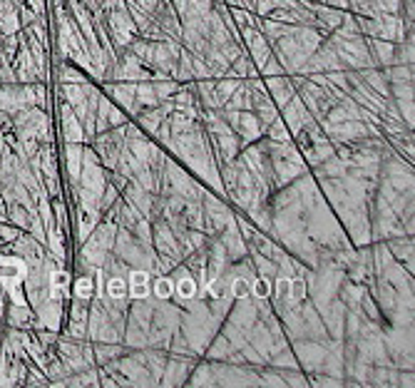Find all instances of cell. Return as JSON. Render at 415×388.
I'll use <instances>...</instances> for the list:
<instances>
[{
    "label": "cell",
    "mask_w": 415,
    "mask_h": 388,
    "mask_svg": "<svg viewBox=\"0 0 415 388\" xmlns=\"http://www.w3.org/2000/svg\"><path fill=\"white\" fill-rule=\"evenodd\" d=\"M249 259H252V264H254V269H256L261 277H268V279H273L276 274H279V269H276V262L273 259H268V257H264V254H259V252H249Z\"/></svg>",
    "instance_id": "2e32d148"
},
{
    "label": "cell",
    "mask_w": 415,
    "mask_h": 388,
    "mask_svg": "<svg viewBox=\"0 0 415 388\" xmlns=\"http://www.w3.org/2000/svg\"><path fill=\"white\" fill-rule=\"evenodd\" d=\"M252 299H271V279L261 274L252 279Z\"/></svg>",
    "instance_id": "ffe728a7"
},
{
    "label": "cell",
    "mask_w": 415,
    "mask_h": 388,
    "mask_svg": "<svg viewBox=\"0 0 415 388\" xmlns=\"http://www.w3.org/2000/svg\"><path fill=\"white\" fill-rule=\"evenodd\" d=\"M237 137H239V147H247L252 142H256L261 137L264 127L259 122L256 112L252 110H239V120H237Z\"/></svg>",
    "instance_id": "277c9868"
},
{
    "label": "cell",
    "mask_w": 415,
    "mask_h": 388,
    "mask_svg": "<svg viewBox=\"0 0 415 388\" xmlns=\"http://www.w3.org/2000/svg\"><path fill=\"white\" fill-rule=\"evenodd\" d=\"M95 296V272H87L75 281V299L89 301Z\"/></svg>",
    "instance_id": "9a60e30c"
},
{
    "label": "cell",
    "mask_w": 415,
    "mask_h": 388,
    "mask_svg": "<svg viewBox=\"0 0 415 388\" xmlns=\"http://www.w3.org/2000/svg\"><path fill=\"white\" fill-rule=\"evenodd\" d=\"M192 378H187V383L190 386H216V381H214V368H211V363H199L197 366L194 363V368H192Z\"/></svg>",
    "instance_id": "4fadbf2b"
},
{
    "label": "cell",
    "mask_w": 415,
    "mask_h": 388,
    "mask_svg": "<svg viewBox=\"0 0 415 388\" xmlns=\"http://www.w3.org/2000/svg\"><path fill=\"white\" fill-rule=\"evenodd\" d=\"M281 110H284V122H286V127H289V132H294V135H296V132H299L304 125H309L311 120H316V117L309 112V107L304 105V100H301L299 95H294V97H291V100L286 102V105L281 107Z\"/></svg>",
    "instance_id": "5b68a950"
},
{
    "label": "cell",
    "mask_w": 415,
    "mask_h": 388,
    "mask_svg": "<svg viewBox=\"0 0 415 388\" xmlns=\"http://www.w3.org/2000/svg\"><path fill=\"white\" fill-rule=\"evenodd\" d=\"M60 122H63V137L65 142H85L82 122L75 117L73 107L65 100H60Z\"/></svg>",
    "instance_id": "ba28073f"
},
{
    "label": "cell",
    "mask_w": 415,
    "mask_h": 388,
    "mask_svg": "<svg viewBox=\"0 0 415 388\" xmlns=\"http://www.w3.org/2000/svg\"><path fill=\"white\" fill-rule=\"evenodd\" d=\"M107 299H127V279L120 274H112L105 279V286H102Z\"/></svg>",
    "instance_id": "5bb4252c"
},
{
    "label": "cell",
    "mask_w": 415,
    "mask_h": 388,
    "mask_svg": "<svg viewBox=\"0 0 415 388\" xmlns=\"http://www.w3.org/2000/svg\"><path fill=\"white\" fill-rule=\"evenodd\" d=\"M100 219H102L100 210H82V207H78V241L80 244L87 239L89 231L95 229V224Z\"/></svg>",
    "instance_id": "8fae6325"
},
{
    "label": "cell",
    "mask_w": 415,
    "mask_h": 388,
    "mask_svg": "<svg viewBox=\"0 0 415 388\" xmlns=\"http://www.w3.org/2000/svg\"><path fill=\"white\" fill-rule=\"evenodd\" d=\"M294 356L299 361L301 368H306L309 373H321V363H323V356H326V346L321 341H314V339H299L294 341Z\"/></svg>",
    "instance_id": "6da1fadb"
},
{
    "label": "cell",
    "mask_w": 415,
    "mask_h": 388,
    "mask_svg": "<svg viewBox=\"0 0 415 388\" xmlns=\"http://www.w3.org/2000/svg\"><path fill=\"white\" fill-rule=\"evenodd\" d=\"M8 324L13 329H35V311L30 304H13L8 311Z\"/></svg>",
    "instance_id": "30bf717a"
},
{
    "label": "cell",
    "mask_w": 415,
    "mask_h": 388,
    "mask_svg": "<svg viewBox=\"0 0 415 388\" xmlns=\"http://www.w3.org/2000/svg\"><path fill=\"white\" fill-rule=\"evenodd\" d=\"M229 294L234 301L249 299L252 296V279L242 277V274H229Z\"/></svg>",
    "instance_id": "7c38bea8"
},
{
    "label": "cell",
    "mask_w": 415,
    "mask_h": 388,
    "mask_svg": "<svg viewBox=\"0 0 415 388\" xmlns=\"http://www.w3.org/2000/svg\"><path fill=\"white\" fill-rule=\"evenodd\" d=\"M323 6H331V8H338V11H346L348 8V0H321Z\"/></svg>",
    "instance_id": "484cf974"
},
{
    "label": "cell",
    "mask_w": 415,
    "mask_h": 388,
    "mask_svg": "<svg viewBox=\"0 0 415 388\" xmlns=\"http://www.w3.org/2000/svg\"><path fill=\"white\" fill-rule=\"evenodd\" d=\"M259 73H261L264 78H271V75H284V68H281V63L273 58V53H271V58L259 68Z\"/></svg>",
    "instance_id": "7402d4cb"
},
{
    "label": "cell",
    "mask_w": 415,
    "mask_h": 388,
    "mask_svg": "<svg viewBox=\"0 0 415 388\" xmlns=\"http://www.w3.org/2000/svg\"><path fill=\"white\" fill-rule=\"evenodd\" d=\"M264 132H266L271 142H291V140H294V137H291V132H289V127H286L284 117H276V120H273Z\"/></svg>",
    "instance_id": "ac0fdd59"
},
{
    "label": "cell",
    "mask_w": 415,
    "mask_h": 388,
    "mask_svg": "<svg viewBox=\"0 0 415 388\" xmlns=\"http://www.w3.org/2000/svg\"><path fill=\"white\" fill-rule=\"evenodd\" d=\"M261 373L264 376H259L261 378V386H286L279 371H261Z\"/></svg>",
    "instance_id": "603a6c76"
},
{
    "label": "cell",
    "mask_w": 415,
    "mask_h": 388,
    "mask_svg": "<svg viewBox=\"0 0 415 388\" xmlns=\"http://www.w3.org/2000/svg\"><path fill=\"white\" fill-rule=\"evenodd\" d=\"M152 87L157 92V100H169L177 92L179 83L174 78H162V80H152Z\"/></svg>",
    "instance_id": "d6986e66"
},
{
    "label": "cell",
    "mask_w": 415,
    "mask_h": 388,
    "mask_svg": "<svg viewBox=\"0 0 415 388\" xmlns=\"http://www.w3.org/2000/svg\"><path fill=\"white\" fill-rule=\"evenodd\" d=\"M174 296V284L169 277H164V274H159L157 279H154L152 284V299L157 301H169Z\"/></svg>",
    "instance_id": "e0dca14e"
},
{
    "label": "cell",
    "mask_w": 415,
    "mask_h": 388,
    "mask_svg": "<svg viewBox=\"0 0 415 388\" xmlns=\"http://www.w3.org/2000/svg\"><path fill=\"white\" fill-rule=\"evenodd\" d=\"M18 18H20V25H30L37 16L30 11V8H23V11H18Z\"/></svg>",
    "instance_id": "d4e9b609"
},
{
    "label": "cell",
    "mask_w": 415,
    "mask_h": 388,
    "mask_svg": "<svg viewBox=\"0 0 415 388\" xmlns=\"http://www.w3.org/2000/svg\"><path fill=\"white\" fill-rule=\"evenodd\" d=\"M309 383H311V386H343V381L338 376L326 378V376H318V373H316V376H311Z\"/></svg>",
    "instance_id": "cb8c5ba5"
},
{
    "label": "cell",
    "mask_w": 415,
    "mask_h": 388,
    "mask_svg": "<svg viewBox=\"0 0 415 388\" xmlns=\"http://www.w3.org/2000/svg\"><path fill=\"white\" fill-rule=\"evenodd\" d=\"M60 83H87V78L80 73L78 65H68V63H65L63 68H60Z\"/></svg>",
    "instance_id": "44dd1931"
},
{
    "label": "cell",
    "mask_w": 415,
    "mask_h": 388,
    "mask_svg": "<svg viewBox=\"0 0 415 388\" xmlns=\"http://www.w3.org/2000/svg\"><path fill=\"white\" fill-rule=\"evenodd\" d=\"M169 279H172V284H174V296H177L179 304H187V301L197 299L199 284H197L194 274L187 267H174V274Z\"/></svg>",
    "instance_id": "3957f363"
},
{
    "label": "cell",
    "mask_w": 415,
    "mask_h": 388,
    "mask_svg": "<svg viewBox=\"0 0 415 388\" xmlns=\"http://www.w3.org/2000/svg\"><path fill=\"white\" fill-rule=\"evenodd\" d=\"M194 363H197L194 356L172 353V356L167 358V363H164L159 383H162V386H182V383H187V376H190V371L194 368Z\"/></svg>",
    "instance_id": "7a4b0ae2"
},
{
    "label": "cell",
    "mask_w": 415,
    "mask_h": 388,
    "mask_svg": "<svg viewBox=\"0 0 415 388\" xmlns=\"http://www.w3.org/2000/svg\"><path fill=\"white\" fill-rule=\"evenodd\" d=\"M366 45H368V53H371L373 65L390 68V65L395 63V42L383 40V37H368Z\"/></svg>",
    "instance_id": "52a82bcc"
},
{
    "label": "cell",
    "mask_w": 415,
    "mask_h": 388,
    "mask_svg": "<svg viewBox=\"0 0 415 388\" xmlns=\"http://www.w3.org/2000/svg\"><path fill=\"white\" fill-rule=\"evenodd\" d=\"M264 85H266L268 95H271V100L276 107H284L296 95V87L291 85V80L286 78V75H271V78H266Z\"/></svg>",
    "instance_id": "8992f818"
},
{
    "label": "cell",
    "mask_w": 415,
    "mask_h": 388,
    "mask_svg": "<svg viewBox=\"0 0 415 388\" xmlns=\"http://www.w3.org/2000/svg\"><path fill=\"white\" fill-rule=\"evenodd\" d=\"M82 142H65V164H68L70 187H78L80 172H82Z\"/></svg>",
    "instance_id": "9c48e42d"
}]
</instances>
